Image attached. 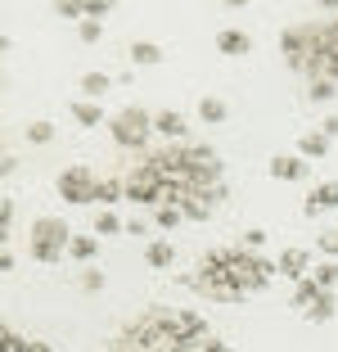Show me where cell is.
<instances>
[{
    "label": "cell",
    "instance_id": "cell-1",
    "mask_svg": "<svg viewBox=\"0 0 338 352\" xmlns=\"http://www.w3.org/2000/svg\"><path fill=\"white\" fill-rule=\"evenodd\" d=\"M225 276L235 280L244 294H262L271 280L280 276V267L271 258H262V253H253V249H225Z\"/></svg>",
    "mask_w": 338,
    "mask_h": 352
},
{
    "label": "cell",
    "instance_id": "cell-2",
    "mask_svg": "<svg viewBox=\"0 0 338 352\" xmlns=\"http://www.w3.org/2000/svg\"><path fill=\"white\" fill-rule=\"evenodd\" d=\"M72 235L59 217H36L32 221V235H27V258L41 262V267H59L63 253H68Z\"/></svg>",
    "mask_w": 338,
    "mask_h": 352
},
{
    "label": "cell",
    "instance_id": "cell-3",
    "mask_svg": "<svg viewBox=\"0 0 338 352\" xmlns=\"http://www.w3.org/2000/svg\"><path fill=\"white\" fill-rule=\"evenodd\" d=\"M109 135L117 140L122 149H144L149 145V135H154V113H144V109H122V113L109 118Z\"/></svg>",
    "mask_w": 338,
    "mask_h": 352
},
{
    "label": "cell",
    "instance_id": "cell-4",
    "mask_svg": "<svg viewBox=\"0 0 338 352\" xmlns=\"http://www.w3.org/2000/svg\"><path fill=\"white\" fill-rule=\"evenodd\" d=\"M126 199L140 204V208H154V204L163 208L167 204V181L149 163H140V167H131V176H126Z\"/></svg>",
    "mask_w": 338,
    "mask_h": 352
},
{
    "label": "cell",
    "instance_id": "cell-5",
    "mask_svg": "<svg viewBox=\"0 0 338 352\" xmlns=\"http://www.w3.org/2000/svg\"><path fill=\"white\" fill-rule=\"evenodd\" d=\"M95 195H100V181H95V172L91 167H63L59 172V199L63 204H72V208H86V204H95Z\"/></svg>",
    "mask_w": 338,
    "mask_h": 352
},
{
    "label": "cell",
    "instance_id": "cell-6",
    "mask_svg": "<svg viewBox=\"0 0 338 352\" xmlns=\"http://www.w3.org/2000/svg\"><path fill=\"white\" fill-rule=\"evenodd\" d=\"M185 163H190V176H194V190H199V195H207V190L221 186V158H216V149H207V145H185Z\"/></svg>",
    "mask_w": 338,
    "mask_h": 352
},
{
    "label": "cell",
    "instance_id": "cell-7",
    "mask_svg": "<svg viewBox=\"0 0 338 352\" xmlns=\"http://www.w3.org/2000/svg\"><path fill=\"white\" fill-rule=\"evenodd\" d=\"M172 334H176V343H199V339H207V321L199 316V311H190V307H176Z\"/></svg>",
    "mask_w": 338,
    "mask_h": 352
},
{
    "label": "cell",
    "instance_id": "cell-8",
    "mask_svg": "<svg viewBox=\"0 0 338 352\" xmlns=\"http://www.w3.org/2000/svg\"><path fill=\"white\" fill-rule=\"evenodd\" d=\"M275 267H280V276H284V280L302 285V280L311 276V253H307V249H284V253H280V262H275Z\"/></svg>",
    "mask_w": 338,
    "mask_h": 352
},
{
    "label": "cell",
    "instance_id": "cell-9",
    "mask_svg": "<svg viewBox=\"0 0 338 352\" xmlns=\"http://www.w3.org/2000/svg\"><path fill=\"white\" fill-rule=\"evenodd\" d=\"M267 172L275 176V181H307V158H297V154H275L267 163Z\"/></svg>",
    "mask_w": 338,
    "mask_h": 352
},
{
    "label": "cell",
    "instance_id": "cell-10",
    "mask_svg": "<svg viewBox=\"0 0 338 352\" xmlns=\"http://www.w3.org/2000/svg\"><path fill=\"white\" fill-rule=\"evenodd\" d=\"M329 208H338V181H320V186L311 190L307 199H302V212H307V217L329 212Z\"/></svg>",
    "mask_w": 338,
    "mask_h": 352
},
{
    "label": "cell",
    "instance_id": "cell-11",
    "mask_svg": "<svg viewBox=\"0 0 338 352\" xmlns=\"http://www.w3.org/2000/svg\"><path fill=\"white\" fill-rule=\"evenodd\" d=\"M216 50H221L225 59H239V54L253 50V36L239 32V28H221V32H216Z\"/></svg>",
    "mask_w": 338,
    "mask_h": 352
},
{
    "label": "cell",
    "instance_id": "cell-12",
    "mask_svg": "<svg viewBox=\"0 0 338 352\" xmlns=\"http://www.w3.org/2000/svg\"><path fill=\"white\" fill-rule=\"evenodd\" d=\"M154 131L167 135V140H185V135H190V122H185V113H176V109H163V113H154Z\"/></svg>",
    "mask_w": 338,
    "mask_h": 352
},
{
    "label": "cell",
    "instance_id": "cell-13",
    "mask_svg": "<svg viewBox=\"0 0 338 352\" xmlns=\"http://www.w3.org/2000/svg\"><path fill=\"white\" fill-rule=\"evenodd\" d=\"M172 262H176L172 239H149V244H144V267H154V271H172Z\"/></svg>",
    "mask_w": 338,
    "mask_h": 352
},
{
    "label": "cell",
    "instance_id": "cell-14",
    "mask_svg": "<svg viewBox=\"0 0 338 352\" xmlns=\"http://www.w3.org/2000/svg\"><path fill=\"white\" fill-rule=\"evenodd\" d=\"M329 154V135L325 131H302L297 135V158H325Z\"/></svg>",
    "mask_w": 338,
    "mask_h": 352
},
{
    "label": "cell",
    "instance_id": "cell-15",
    "mask_svg": "<svg viewBox=\"0 0 338 352\" xmlns=\"http://www.w3.org/2000/svg\"><path fill=\"white\" fill-rule=\"evenodd\" d=\"M320 294H329V289H320V285H316V280H302V285H293V307L297 311H302V316H307V311L311 307H316V302H320Z\"/></svg>",
    "mask_w": 338,
    "mask_h": 352
},
{
    "label": "cell",
    "instance_id": "cell-16",
    "mask_svg": "<svg viewBox=\"0 0 338 352\" xmlns=\"http://www.w3.org/2000/svg\"><path fill=\"white\" fill-rule=\"evenodd\" d=\"M212 199H207V195H185L181 199V212H185V221H207V217H212Z\"/></svg>",
    "mask_w": 338,
    "mask_h": 352
},
{
    "label": "cell",
    "instance_id": "cell-17",
    "mask_svg": "<svg viewBox=\"0 0 338 352\" xmlns=\"http://www.w3.org/2000/svg\"><path fill=\"white\" fill-rule=\"evenodd\" d=\"M77 86H82V100L100 104V100H104V91L113 86V77H109V73H82V82H77Z\"/></svg>",
    "mask_w": 338,
    "mask_h": 352
},
{
    "label": "cell",
    "instance_id": "cell-18",
    "mask_svg": "<svg viewBox=\"0 0 338 352\" xmlns=\"http://www.w3.org/2000/svg\"><path fill=\"white\" fill-rule=\"evenodd\" d=\"M72 122H77V126H100V122H109V118H104V109H100V104L77 100V104H72Z\"/></svg>",
    "mask_w": 338,
    "mask_h": 352
},
{
    "label": "cell",
    "instance_id": "cell-19",
    "mask_svg": "<svg viewBox=\"0 0 338 352\" xmlns=\"http://www.w3.org/2000/svg\"><path fill=\"white\" fill-rule=\"evenodd\" d=\"M131 63L135 68H154V63H163V50L154 41H131Z\"/></svg>",
    "mask_w": 338,
    "mask_h": 352
},
{
    "label": "cell",
    "instance_id": "cell-20",
    "mask_svg": "<svg viewBox=\"0 0 338 352\" xmlns=\"http://www.w3.org/2000/svg\"><path fill=\"white\" fill-rule=\"evenodd\" d=\"M225 118H230L225 100H216V95H203V100H199V122H225Z\"/></svg>",
    "mask_w": 338,
    "mask_h": 352
},
{
    "label": "cell",
    "instance_id": "cell-21",
    "mask_svg": "<svg viewBox=\"0 0 338 352\" xmlns=\"http://www.w3.org/2000/svg\"><path fill=\"white\" fill-rule=\"evenodd\" d=\"M95 253H100V239H95V235H72V244H68L72 262H91Z\"/></svg>",
    "mask_w": 338,
    "mask_h": 352
},
{
    "label": "cell",
    "instance_id": "cell-22",
    "mask_svg": "<svg viewBox=\"0 0 338 352\" xmlns=\"http://www.w3.org/2000/svg\"><path fill=\"white\" fill-rule=\"evenodd\" d=\"M316 41H320V50H325V54H338V19L316 23Z\"/></svg>",
    "mask_w": 338,
    "mask_h": 352
},
{
    "label": "cell",
    "instance_id": "cell-23",
    "mask_svg": "<svg viewBox=\"0 0 338 352\" xmlns=\"http://www.w3.org/2000/svg\"><path fill=\"white\" fill-rule=\"evenodd\" d=\"M334 311H338V302H334V294H320V302L307 311V321L311 325H325V321H334Z\"/></svg>",
    "mask_w": 338,
    "mask_h": 352
},
{
    "label": "cell",
    "instance_id": "cell-24",
    "mask_svg": "<svg viewBox=\"0 0 338 352\" xmlns=\"http://www.w3.org/2000/svg\"><path fill=\"white\" fill-rule=\"evenodd\" d=\"M316 249L325 253V262H338V226H325L316 235Z\"/></svg>",
    "mask_w": 338,
    "mask_h": 352
},
{
    "label": "cell",
    "instance_id": "cell-25",
    "mask_svg": "<svg viewBox=\"0 0 338 352\" xmlns=\"http://www.w3.org/2000/svg\"><path fill=\"white\" fill-rule=\"evenodd\" d=\"M311 280H316L320 289H329V294H334V289H338V262H320V267L311 271Z\"/></svg>",
    "mask_w": 338,
    "mask_h": 352
},
{
    "label": "cell",
    "instance_id": "cell-26",
    "mask_svg": "<svg viewBox=\"0 0 338 352\" xmlns=\"http://www.w3.org/2000/svg\"><path fill=\"white\" fill-rule=\"evenodd\" d=\"M117 199H126V186H122V181H100V195H95V204L113 208Z\"/></svg>",
    "mask_w": 338,
    "mask_h": 352
},
{
    "label": "cell",
    "instance_id": "cell-27",
    "mask_svg": "<svg viewBox=\"0 0 338 352\" xmlns=\"http://www.w3.org/2000/svg\"><path fill=\"white\" fill-rule=\"evenodd\" d=\"M95 230H100V239H109V235H122V221H117V212H109V208H104L100 217H95Z\"/></svg>",
    "mask_w": 338,
    "mask_h": 352
},
{
    "label": "cell",
    "instance_id": "cell-28",
    "mask_svg": "<svg viewBox=\"0 0 338 352\" xmlns=\"http://www.w3.org/2000/svg\"><path fill=\"white\" fill-rule=\"evenodd\" d=\"M54 140V122H27V145H50Z\"/></svg>",
    "mask_w": 338,
    "mask_h": 352
},
{
    "label": "cell",
    "instance_id": "cell-29",
    "mask_svg": "<svg viewBox=\"0 0 338 352\" xmlns=\"http://www.w3.org/2000/svg\"><path fill=\"white\" fill-rule=\"evenodd\" d=\"M27 343H32V339H23V334L10 330V325L0 330V352H27Z\"/></svg>",
    "mask_w": 338,
    "mask_h": 352
},
{
    "label": "cell",
    "instance_id": "cell-30",
    "mask_svg": "<svg viewBox=\"0 0 338 352\" xmlns=\"http://www.w3.org/2000/svg\"><path fill=\"white\" fill-rule=\"evenodd\" d=\"M158 226H163V230H176V226H181V221H185V212H181V208H176V204H163V208H158Z\"/></svg>",
    "mask_w": 338,
    "mask_h": 352
},
{
    "label": "cell",
    "instance_id": "cell-31",
    "mask_svg": "<svg viewBox=\"0 0 338 352\" xmlns=\"http://www.w3.org/2000/svg\"><path fill=\"white\" fill-rule=\"evenodd\" d=\"M54 14H59V19H86V0H59Z\"/></svg>",
    "mask_w": 338,
    "mask_h": 352
},
{
    "label": "cell",
    "instance_id": "cell-32",
    "mask_svg": "<svg viewBox=\"0 0 338 352\" xmlns=\"http://www.w3.org/2000/svg\"><path fill=\"white\" fill-rule=\"evenodd\" d=\"M10 230H14V199L5 195L0 199V239H10Z\"/></svg>",
    "mask_w": 338,
    "mask_h": 352
},
{
    "label": "cell",
    "instance_id": "cell-33",
    "mask_svg": "<svg viewBox=\"0 0 338 352\" xmlns=\"http://www.w3.org/2000/svg\"><path fill=\"white\" fill-rule=\"evenodd\" d=\"M307 95H311L316 104H329V100L338 95V86H334V82H311V86H307Z\"/></svg>",
    "mask_w": 338,
    "mask_h": 352
},
{
    "label": "cell",
    "instance_id": "cell-34",
    "mask_svg": "<svg viewBox=\"0 0 338 352\" xmlns=\"http://www.w3.org/2000/svg\"><path fill=\"white\" fill-rule=\"evenodd\" d=\"M82 289H86V294H100V289H104V271H100V267H86V271H82Z\"/></svg>",
    "mask_w": 338,
    "mask_h": 352
},
{
    "label": "cell",
    "instance_id": "cell-35",
    "mask_svg": "<svg viewBox=\"0 0 338 352\" xmlns=\"http://www.w3.org/2000/svg\"><path fill=\"white\" fill-rule=\"evenodd\" d=\"M104 36V23H95V19H86L82 23V45H95Z\"/></svg>",
    "mask_w": 338,
    "mask_h": 352
},
{
    "label": "cell",
    "instance_id": "cell-36",
    "mask_svg": "<svg viewBox=\"0 0 338 352\" xmlns=\"http://www.w3.org/2000/svg\"><path fill=\"white\" fill-rule=\"evenodd\" d=\"M262 244H267V230H257V226H253V230H244V244H239V249H253V253H257Z\"/></svg>",
    "mask_w": 338,
    "mask_h": 352
},
{
    "label": "cell",
    "instance_id": "cell-37",
    "mask_svg": "<svg viewBox=\"0 0 338 352\" xmlns=\"http://www.w3.org/2000/svg\"><path fill=\"white\" fill-rule=\"evenodd\" d=\"M113 5L109 0H86V19H95V23H104V14H109Z\"/></svg>",
    "mask_w": 338,
    "mask_h": 352
},
{
    "label": "cell",
    "instance_id": "cell-38",
    "mask_svg": "<svg viewBox=\"0 0 338 352\" xmlns=\"http://www.w3.org/2000/svg\"><path fill=\"white\" fill-rule=\"evenodd\" d=\"M320 131H325V135H329V140H338V113H329V118H325V122H320Z\"/></svg>",
    "mask_w": 338,
    "mask_h": 352
},
{
    "label": "cell",
    "instance_id": "cell-39",
    "mask_svg": "<svg viewBox=\"0 0 338 352\" xmlns=\"http://www.w3.org/2000/svg\"><path fill=\"white\" fill-rule=\"evenodd\" d=\"M0 172H5V176H14V172H19V158H14V154H5V158H0Z\"/></svg>",
    "mask_w": 338,
    "mask_h": 352
},
{
    "label": "cell",
    "instance_id": "cell-40",
    "mask_svg": "<svg viewBox=\"0 0 338 352\" xmlns=\"http://www.w3.org/2000/svg\"><path fill=\"white\" fill-rule=\"evenodd\" d=\"M27 352H54V348H50L45 339H32V343H27Z\"/></svg>",
    "mask_w": 338,
    "mask_h": 352
}]
</instances>
